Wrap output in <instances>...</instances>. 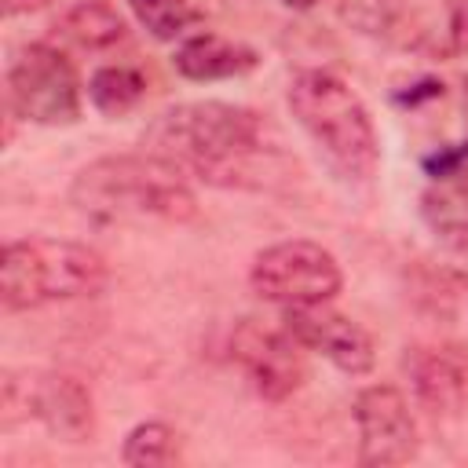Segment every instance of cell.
<instances>
[{
    "label": "cell",
    "mask_w": 468,
    "mask_h": 468,
    "mask_svg": "<svg viewBox=\"0 0 468 468\" xmlns=\"http://www.w3.org/2000/svg\"><path fill=\"white\" fill-rule=\"evenodd\" d=\"M143 146L212 186H263L271 165L282 161L256 110L216 99L165 110L143 132Z\"/></svg>",
    "instance_id": "obj_1"
},
{
    "label": "cell",
    "mask_w": 468,
    "mask_h": 468,
    "mask_svg": "<svg viewBox=\"0 0 468 468\" xmlns=\"http://www.w3.org/2000/svg\"><path fill=\"white\" fill-rule=\"evenodd\" d=\"M106 282L110 267L102 252L66 238H18L7 241L0 260V300L7 311L99 296Z\"/></svg>",
    "instance_id": "obj_3"
},
{
    "label": "cell",
    "mask_w": 468,
    "mask_h": 468,
    "mask_svg": "<svg viewBox=\"0 0 468 468\" xmlns=\"http://www.w3.org/2000/svg\"><path fill=\"white\" fill-rule=\"evenodd\" d=\"M7 95H11V106L33 124L58 128L80 117V77L73 62L44 40L26 44L11 58Z\"/></svg>",
    "instance_id": "obj_6"
},
{
    "label": "cell",
    "mask_w": 468,
    "mask_h": 468,
    "mask_svg": "<svg viewBox=\"0 0 468 468\" xmlns=\"http://www.w3.org/2000/svg\"><path fill=\"white\" fill-rule=\"evenodd\" d=\"M303 344L285 329V322H260L245 318L238 322L230 336V355L245 369L256 395L282 402L303 384Z\"/></svg>",
    "instance_id": "obj_8"
},
{
    "label": "cell",
    "mask_w": 468,
    "mask_h": 468,
    "mask_svg": "<svg viewBox=\"0 0 468 468\" xmlns=\"http://www.w3.org/2000/svg\"><path fill=\"white\" fill-rule=\"evenodd\" d=\"M260 55L241 44V40H227L219 33H194L176 48L172 66L186 77V80H230L241 77L249 69H256Z\"/></svg>",
    "instance_id": "obj_13"
},
{
    "label": "cell",
    "mask_w": 468,
    "mask_h": 468,
    "mask_svg": "<svg viewBox=\"0 0 468 468\" xmlns=\"http://www.w3.org/2000/svg\"><path fill=\"white\" fill-rule=\"evenodd\" d=\"M146 95V77L132 66H99L88 80V99L106 117H124Z\"/></svg>",
    "instance_id": "obj_15"
},
{
    "label": "cell",
    "mask_w": 468,
    "mask_h": 468,
    "mask_svg": "<svg viewBox=\"0 0 468 468\" xmlns=\"http://www.w3.org/2000/svg\"><path fill=\"white\" fill-rule=\"evenodd\" d=\"M139 26L157 40H176L197 18L190 0H128Z\"/></svg>",
    "instance_id": "obj_17"
},
{
    "label": "cell",
    "mask_w": 468,
    "mask_h": 468,
    "mask_svg": "<svg viewBox=\"0 0 468 468\" xmlns=\"http://www.w3.org/2000/svg\"><path fill=\"white\" fill-rule=\"evenodd\" d=\"M450 15V37L457 48H468V0H446Z\"/></svg>",
    "instance_id": "obj_18"
},
{
    "label": "cell",
    "mask_w": 468,
    "mask_h": 468,
    "mask_svg": "<svg viewBox=\"0 0 468 468\" xmlns=\"http://www.w3.org/2000/svg\"><path fill=\"white\" fill-rule=\"evenodd\" d=\"M55 29H58L62 40H69V44H77L84 51H106V48L121 44L124 33H128L124 22H121V15L110 4H102V0H80V4H73L69 11L58 15Z\"/></svg>",
    "instance_id": "obj_14"
},
{
    "label": "cell",
    "mask_w": 468,
    "mask_h": 468,
    "mask_svg": "<svg viewBox=\"0 0 468 468\" xmlns=\"http://www.w3.org/2000/svg\"><path fill=\"white\" fill-rule=\"evenodd\" d=\"M172 453H176V431L161 420L135 424L121 446V461L132 468H157V464L172 461Z\"/></svg>",
    "instance_id": "obj_16"
},
{
    "label": "cell",
    "mask_w": 468,
    "mask_h": 468,
    "mask_svg": "<svg viewBox=\"0 0 468 468\" xmlns=\"http://www.w3.org/2000/svg\"><path fill=\"white\" fill-rule=\"evenodd\" d=\"M69 205L99 223H190L197 197L183 172L157 154H110L84 165L69 186Z\"/></svg>",
    "instance_id": "obj_2"
},
{
    "label": "cell",
    "mask_w": 468,
    "mask_h": 468,
    "mask_svg": "<svg viewBox=\"0 0 468 468\" xmlns=\"http://www.w3.org/2000/svg\"><path fill=\"white\" fill-rule=\"evenodd\" d=\"M289 110L340 172L355 179L373 176L380 161L377 128L366 102L344 77L333 69H300L289 84Z\"/></svg>",
    "instance_id": "obj_4"
},
{
    "label": "cell",
    "mask_w": 468,
    "mask_h": 468,
    "mask_svg": "<svg viewBox=\"0 0 468 468\" xmlns=\"http://www.w3.org/2000/svg\"><path fill=\"white\" fill-rule=\"evenodd\" d=\"M420 216L439 245L468 271V172L435 176L420 194Z\"/></svg>",
    "instance_id": "obj_12"
},
{
    "label": "cell",
    "mask_w": 468,
    "mask_h": 468,
    "mask_svg": "<svg viewBox=\"0 0 468 468\" xmlns=\"http://www.w3.org/2000/svg\"><path fill=\"white\" fill-rule=\"evenodd\" d=\"M18 413L33 417L37 424H44L48 435H55L62 442H84L95 428V410H91L88 388L66 373H40V377L7 373L4 420L11 424Z\"/></svg>",
    "instance_id": "obj_7"
},
{
    "label": "cell",
    "mask_w": 468,
    "mask_h": 468,
    "mask_svg": "<svg viewBox=\"0 0 468 468\" xmlns=\"http://www.w3.org/2000/svg\"><path fill=\"white\" fill-rule=\"evenodd\" d=\"M417 399L431 413H461L468 406V347H417L406 358Z\"/></svg>",
    "instance_id": "obj_11"
},
{
    "label": "cell",
    "mask_w": 468,
    "mask_h": 468,
    "mask_svg": "<svg viewBox=\"0 0 468 468\" xmlns=\"http://www.w3.org/2000/svg\"><path fill=\"white\" fill-rule=\"evenodd\" d=\"M355 428H358V461L369 468L406 464L417 457V420L410 413L406 395L395 384H369L355 399Z\"/></svg>",
    "instance_id": "obj_9"
},
{
    "label": "cell",
    "mask_w": 468,
    "mask_h": 468,
    "mask_svg": "<svg viewBox=\"0 0 468 468\" xmlns=\"http://www.w3.org/2000/svg\"><path fill=\"white\" fill-rule=\"evenodd\" d=\"M282 322H285V329H289L307 351H318V355L329 358L340 373L362 377V373L373 369V358H377V355H373L369 333H366L355 318L333 311L329 303L285 307Z\"/></svg>",
    "instance_id": "obj_10"
},
{
    "label": "cell",
    "mask_w": 468,
    "mask_h": 468,
    "mask_svg": "<svg viewBox=\"0 0 468 468\" xmlns=\"http://www.w3.org/2000/svg\"><path fill=\"white\" fill-rule=\"evenodd\" d=\"M249 285L267 303L311 307V303H329L340 292L344 274L329 249L307 238H292L256 252L249 267Z\"/></svg>",
    "instance_id": "obj_5"
},
{
    "label": "cell",
    "mask_w": 468,
    "mask_h": 468,
    "mask_svg": "<svg viewBox=\"0 0 468 468\" xmlns=\"http://www.w3.org/2000/svg\"><path fill=\"white\" fill-rule=\"evenodd\" d=\"M282 4H289V7H296V11H307V7H314L318 0H282Z\"/></svg>",
    "instance_id": "obj_19"
}]
</instances>
